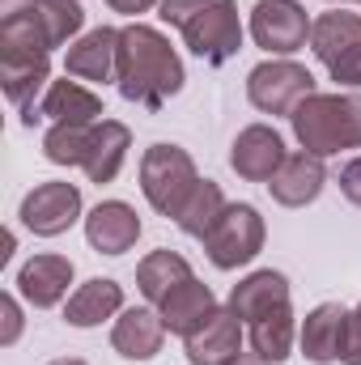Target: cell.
I'll return each mask as SVG.
<instances>
[{"label":"cell","instance_id":"cell-1","mask_svg":"<svg viewBox=\"0 0 361 365\" xmlns=\"http://www.w3.org/2000/svg\"><path fill=\"white\" fill-rule=\"evenodd\" d=\"M187 73H183L179 51L171 47V38L158 26L145 21H128L119 30V64H115V86L128 102L145 106V110H162L175 93L183 90Z\"/></svg>","mask_w":361,"mask_h":365},{"label":"cell","instance_id":"cell-2","mask_svg":"<svg viewBox=\"0 0 361 365\" xmlns=\"http://www.w3.org/2000/svg\"><path fill=\"white\" fill-rule=\"evenodd\" d=\"M158 17L179 30L187 51L204 64H225L243 51V17L234 0H162Z\"/></svg>","mask_w":361,"mask_h":365},{"label":"cell","instance_id":"cell-3","mask_svg":"<svg viewBox=\"0 0 361 365\" xmlns=\"http://www.w3.org/2000/svg\"><path fill=\"white\" fill-rule=\"evenodd\" d=\"M293 136L306 153L315 158H336L345 149H361V93L357 90H336V93H310L306 102H298V110L289 115Z\"/></svg>","mask_w":361,"mask_h":365},{"label":"cell","instance_id":"cell-4","mask_svg":"<svg viewBox=\"0 0 361 365\" xmlns=\"http://www.w3.org/2000/svg\"><path fill=\"white\" fill-rule=\"evenodd\" d=\"M86 30L81 0H34L13 17H0V47H34L56 51L73 47Z\"/></svg>","mask_w":361,"mask_h":365},{"label":"cell","instance_id":"cell-5","mask_svg":"<svg viewBox=\"0 0 361 365\" xmlns=\"http://www.w3.org/2000/svg\"><path fill=\"white\" fill-rule=\"evenodd\" d=\"M195 162L183 145H149L141 158V191L149 200L153 212L162 217H179V208L187 204V195L195 191Z\"/></svg>","mask_w":361,"mask_h":365},{"label":"cell","instance_id":"cell-6","mask_svg":"<svg viewBox=\"0 0 361 365\" xmlns=\"http://www.w3.org/2000/svg\"><path fill=\"white\" fill-rule=\"evenodd\" d=\"M264 238H268V225L255 204H225L217 225L204 234V255L213 268L234 272V268H247L264 251Z\"/></svg>","mask_w":361,"mask_h":365},{"label":"cell","instance_id":"cell-7","mask_svg":"<svg viewBox=\"0 0 361 365\" xmlns=\"http://www.w3.org/2000/svg\"><path fill=\"white\" fill-rule=\"evenodd\" d=\"M310 93H315L310 68L289 56H272L247 73V98L260 115H293L298 102H306Z\"/></svg>","mask_w":361,"mask_h":365},{"label":"cell","instance_id":"cell-8","mask_svg":"<svg viewBox=\"0 0 361 365\" xmlns=\"http://www.w3.org/2000/svg\"><path fill=\"white\" fill-rule=\"evenodd\" d=\"M17 217H21V225L34 238H60V234H68L81 221V187L64 179L39 182L34 191L21 195Z\"/></svg>","mask_w":361,"mask_h":365},{"label":"cell","instance_id":"cell-9","mask_svg":"<svg viewBox=\"0 0 361 365\" xmlns=\"http://www.w3.org/2000/svg\"><path fill=\"white\" fill-rule=\"evenodd\" d=\"M310 26H315V17H306V9L298 0H260L251 9V38L268 56L302 51L310 43Z\"/></svg>","mask_w":361,"mask_h":365},{"label":"cell","instance_id":"cell-10","mask_svg":"<svg viewBox=\"0 0 361 365\" xmlns=\"http://www.w3.org/2000/svg\"><path fill=\"white\" fill-rule=\"evenodd\" d=\"M51 86V51H34V47H0V90L17 106V115L26 119L39 98Z\"/></svg>","mask_w":361,"mask_h":365},{"label":"cell","instance_id":"cell-11","mask_svg":"<svg viewBox=\"0 0 361 365\" xmlns=\"http://www.w3.org/2000/svg\"><path fill=\"white\" fill-rule=\"evenodd\" d=\"M285 158H289V153H285V140H280V132L268 128V123L243 128V132L234 136V145H230V166H234V175L247 179V182H264V187L272 182V175L280 170Z\"/></svg>","mask_w":361,"mask_h":365},{"label":"cell","instance_id":"cell-12","mask_svg":"<svg viewBox=\"0 0 361 365\" xmlns=\"http://www.w3.org/2000/svg\"><path fill=\"white\" fill-rule=\"evenodd\" d=\"M345 336H349V306L340 302H323L315 306L302 327H298V349L302 357L315 365H332L345 357Z\"/></svg>","mask_w":361,"mask_h":365},{"label":"cell","instance_id":"cell-13","mask_svg":"<svg viewBox=\"0 0 361 365\" xmlns=\"http://www.w3.org/2000/svg\"><path fill=\"white\" fill-rule=\"evenodd\" d=\"M106 110H102V98L90 90V86H81V81H68V73H64V81H51L47 93L39 98V106L21 119L26 128H34V123H98Z\"/></svg>","mask_w":361,"mask_h":365},{"label":"cell","instance_id":"cell-14","mask_svg":"<svg viewBox=\"0 0 361 365\" xmlns=\"http://www.w3.org/2000/svg\"><path fill=\"white\" fill-rule=\"evenodd\" d=\"M141 238V217L128 200H102L86 212V242L98 255H123Z\"/></svg>","mask_w":361,"mask_h":365},{"label":"cell","instance_id":"cell-15","mask_svg":"<svg viewBox=\"0 0 361 365\" xmlns=\"http://www.w3.org/2000/svg\"><path fill=\"white\" fill-rule=\"evenodd\" d=\"M183 344H187V361L191 365H230L247 344V323L230 306L225 310L217 306V314L200 331H191Z\"/></svg>","mask_w":361,"mask_h":365},{"label":"cell","instance_id":"cell-16","mask_svg":"<svg viewBox=\"0 0 361 365\" xmlns=\"http://www.w3.org/2000/svg\"><path fill=\"white\" fill-rule=\"evenodd\" d=\"M115 64H119V30L115 26L86 30L64 56V73L73 81H93V86L115 81Z\"/></svg>","mask_w":361,"mask_h":365},{"label":"cell","instance_id":"cell-17","mask_svg":"<svg viewBox=\"0 0 361 365\" xmlns=\"http://www.w3.org/2000/svg\"><path fill=\"white\" fill-rule=\"evenodd\" d=\"M166 344V323L149 306H128L111 327V349L123 361H153Z\"/></svg>","mask_w":361,"mask_h":365},{"label":"cell","instance_id":"cell-18","mask_svg":"<svg viewBox=\"0 0 361 365\" xmlns=\"http://www.w3.org/2000/svg\"><path fill=\"white\" fill-rule=\"evenodd\" d=\"M68 284H73V259H68V255H51V251L26 259L21 272H17V293H21L34 310L60 306V302L68 297Z\"/></svg>","mask_w":361,"mask_h":365},{"label":"cell","instance_id":"cell-19","mask_svg":"<svg viewBox=\"0 0 361 365\" xmlns=\"http://www.w3.org/2000/svg\"><path fill=\"white\" fill-rule=\"evenodd\" d=\"M323 182H327V166H323V158L298 149V153H289V158L280 162V170L272 175L268 191H272V200H276L280 208H306V204L319 200Z\"/></svg>","mask_w":361,"mask_h":365},{"label":"cell","instance_id":"cell-20","mask_svg":"<svg viewBox=\"0 0 361 365\" xmlns=\"http://www.w3.org/2000/svg\"><path fill=\"white\" fill-rule=\"evenodd\" d=\"M158 314H162V323H166V331L171 336H191V331H200L213 314H217V293L204 284V280H183L175 284L162 302H158Z\"/></svg>","mask_w":361,"mask_h":365},{"label":"cell","instance_id":"cell-21","mask_svg":"<svg viewBox=\"0 0 361 365\" xmlns=\"http://www.w3.org/2000/svg\"><path fill=\"white\" fill-rule=\"evenodd\" d=\"M123 314V284L111 276H93L86 284H77L64 302V323L68 327H102L106 319Z\"/></svg>","mask_w":361,"mask_h":365},{"label":"cell","instance_id":"cell-22","mask_svg":"<svg viewBox=\"0 0 361 365\" xmlns=\"http://www.w3.org/2000/svg\"><path fill=\"white\" fill-rule=\"evenodd\" d=\"M128 149H132V132H128V123H119V119H98L90 132V153H86V179L90 182H115L119 179V170H123V162H128Z\"/></svg>","mask_w":361,"mask_h":365},{"label":"cell","instance_id":"cell-23","mask_svg":"<svg viewBox=\"0 0 361 365\" xmlns=\"http://www.w3.org/2000/svg\"><path fill=\"white\" fill-rule=\"evenodd\" d=\"M289 302V280L280 272H272V268H260V272L243 276L234 289H230V310L243 319V323H255L260 314H268L276 306H285Z\"/></svg>","mask_w":361,"mask_h":365},{"label":"cell","instance_id":"cell-24","mask_svg":"<svg viewBox=\"0 0 361 365\" xmlns=\"http://www.w3.org/2000/svg\"><path fill=\"white\" fill-rule=\"evenodd\" d=\"M353 47H361V13L332 9V13L315 17V26H310V51L319 56L323 68H332L336 60H345Z\"/></svg>","mask_w":361,"mask_h":365},{"label":"cell","instance_id":"cell-25","mask_svg":"<svg viewBox=\"0 0 361 365\" xmlns=\"http://www.w3.org/2000/svg\"><path fill=\"white\" fill-rule=\"evenodd\" d=\"M247 344H251V353H260L264 361L280 365L289 353H293V344H298L293 306L285 302V306H276V310H268V314H260L255 323H247Z\"/></svg>","mask_w":361,"mask_h":365},{"label":"cell","instance_id":"cell-26","mask_svg":"<svg viewBox=\"0 0 361 365\" xmlns=\"http://www.w3.org/2000/svg\"><path fill=\"white\" fill-rule=\"evenodd\" d=\"M191 264L183 259L179 251H149L141 264H136V289H141V297L149 302V306H158L175 284L183 280H191Z\"/></svg>","mask_w":361,"mask_h":365},{"label":"cell","instance_id":"cell-27","mask_svg":"<svg viewBox=\"0 0 361 365\" xmlns=\"http://www.w3.org/2000/svg\"><path fill=\"white\" fill-rule=\"evenodd\" d=\"M221 212H225V191H221V182L200 179V182H195V191L187 195V204L179 208L175 225H179L187 238H200V242H204V234L217 225V217H221Z\"/></svg>","mask_w":361,"mask_h":365},{"label":"cell","instance_id":"cell-28","mask_svg":"<svg viewBox=\"0 0 361 365\" xmlns=\"http://www.w3.org/2000/svg\"><path fill=\"white\" fill-rule=\"evenodd\" d=\"M93 123H51L43 136V158L51 166H86Z\"/></svg>","mask_w":361,"mask_h":365},{"label":"cell","instance_id":"cell-29","mask_svg":"<svg viewBox=\"0 0 361 365\" xmlns=\"http://www.w3.org/2000/svg\"><path fill=\"white\" fill-rule=\"evenodd\" d=\"M21 327H26L21 302H17L13 293H0V349H13V344L21 340Z\"/></svg>","mask_w":361,"mask_h":365},{"label":"cell","instance_id":"cell-30","mask_svg":"<svg viewBox=\"0 0 361 365\" xmlns=\"http://www.w3.org/2000/svg\"><path fill=\"white\" fill-rule=\"evenodd\" d=\"M327 77L336 81V86H349V90H361V47H353L345 60H336L332 68H327Z\"/></svg>","mask_w":361,"mask_h":365},{"label":"cell","instance_id":"cell-31","mask_svg":"<svg viewBox=\"0 0 361 365\" xmlns=\"http://www.w3.org/2000/svg\"><path fill=\"white\" fill-rule=\"evenodd\" d=\"M340 195H345L353 208H361V153L353 158V162L340 166Z\"/></svg>","mask_w":361,"mask_h":365},{"label":"cell","instance_id":"cell-32","mask_svg":"<svg viewBox=\"0 0 361 365\" xmlns=\"http://www.w3.org/2000/svg\"><path fill=\"white\" fill-rule=\"evenodd\" d=\"M345 365H361V302L349 310V336H345Z\"/></svg>","mask_w":361,"mask_h":365},{"label":"cell","instance_id":"cell-33","mask_svg":"<svg viewBox=\"0 0 361 365\" xmlns=\"http://www.w3.org/2000/svg\"><path fill=\"white\" fill-rule=\"evenodd\" d=\"M115 13H123V17H141V13H149V9H158L162 0H106Z\"/></svg>","mask_w":361,"mask_h":365},{"label":"cell","instance_id":"cell-34","mask_svg":"<svg viewBox=\"0 0 361 365\" xmlns=\"http://www.w3.org/2000/svg\"><path fill=\"white\" fill-rule=\"evenodd\" d=\"M26 4H34V0H0V17H13V13H21Z\"/></svg>","mask_w":361,"mask_h":365},{"label":"cell","instance_id":"cell-35","mask_svg":"<svg viewBox=\"0 0 361 365\" xmlns=\"http://www.w3.org/2000/svg\"><path fill=\"white\" fill-rule=\"evenodd\" d=\"M230 365H272V361H264L260 353H247V349H243V353H238V357H234Z\"/></svg>","mask_w":361,"mask_h":365},{"label":"cell","instance_id":"cell-36","mask_svg":"<svg viewBox=\"0 0 361 365\" xmlns=\"http://www.w3.org/2000/svg\"><path fill=\"white\" fill-rule=\"evenodd\" d=\"M13 251H17V234L9 230V234H4V251H0V264H9V259H13Z\"/></svg>","mask_w":361,"mask_h":365},{"label":"cell","instance_id":"cell-37","mask_svg":"<svg viewBox=\"0 0 361 365\" xmlns=\"http://www.w3.org/2000/svg\"><path fill=\"white\" fill-rule=\"evenodd\" d=\"M47 365H90V361H81V357H56V361H47Z\"/></svg>","mask_w":361,"mask_h":365},{"label":"cell","instance_id":"cell-38","mask_svg":"<svg viewBox=\"0 0 361 365\" xmlns=\"http://www.w3.org/2000/svg\"><path fill=\"white\" fill-rule=\"evenodd\" d=\"M327 4H361V0H327Z\"/></svg>","mask_w":361,"mask_h":365}]
</instances>
